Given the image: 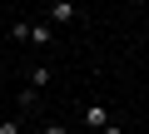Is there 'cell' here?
<instances>
[{
    "label": "cell",
    "mask_w": 149,
    "mask_h": 134,
    "mask_svg": "<svg viewBox=\"0 0 149 134\" xmlns=\"http://www.w3.org/2000/svg\"><path fill=\"white\" fill-rule=\"evenodd\" d=\"M45 134H70V129L65 124H45Z\"/></svg>",
    "instance_id": "obj_7"
},
{
    "label": "cell",
    "mask_w": 149,
    "mask_h": 134,
    "mask_svg": "<svg viewBox=\"0 0 149 134\" xmlns=\"http://www.w3.org/2000/svg\"><path fill=\"white\" fill-rule=\"evenodd\" d=\"M30 45H40V50L55 45V25H50V20H35V25H30Z\"/></svg>",
    "instance_id": "obj_3"
},
{
    "label": "cell",
    "mask_w": 149,
    "mask_h": 134,
    "mask_svg": "<svg viewBox=\"0 0 149 134\" xmlns=\"http://www.w3.org/2000/svg\"><path fill=\"white\" fill-rule=\"evenodd\" d=\"M55 75H50V65H35V70H30V90H45Z\"/></svg>",
    "instance_id": "obj_4"
},
{
    "label": "cell",
    "mask_w": 149,
    "mask_h": 134,
    "mask_svg": "<svg viewBox=\"0 0 149 134\" xmlns=\"http://www.w3.org/2000/svg\"><path fill=\"white\" fill-rule=\"evenodd\" d=\"M74 15H80V10H74V0H50V15H45V20H50V25H70Z\"/></svg>",
    "instance_id": "obj_1"
},
{
    "label": "cell",
    "mask_w": 149,
    "mask_h": 134,
    "mask_svg": "<svg viewBox=\"0 0 149 134\" xmlns=\"http://www.w3.org/2000/svg\"><path fill=\"white\" fill-rule=\"evenodd\" d=\"M80 124H85V129H95V134H100V129H104V124H109V109H104V104H85V114H80Z\"/></svg>",
    "instance_id": "obj_2"
},
{
    "label": "cell",
    "mask_w": 149,
    "mask_h": 134,
    "mask_svg": "<svg viewBox=\"0 0 149 134\" xmlns=\"http://www.w3.org/2000/svg\"><path fill=\"white\" fill-rule=\"evenodd\" d=\"M100 134H124V129H119V124H114V119H109V124H104V129H100Z\"/></svg>",
    "instance_id": "obj_6"
},
{
    "label": "cell",
    "mask_w": 149,
    "mask_h": 134,
    "mask_svg": "<svg viewBox=\"0 0 149 134\" xmlns=\"http://www.w3.org/2000/svg\"><path fill=\"white\" fill-rule=\"evenodd\" d=\"M0 134H20V119H0Z\"/></svg>",
    "instance_id": "obj_5"
}]
</instances>
